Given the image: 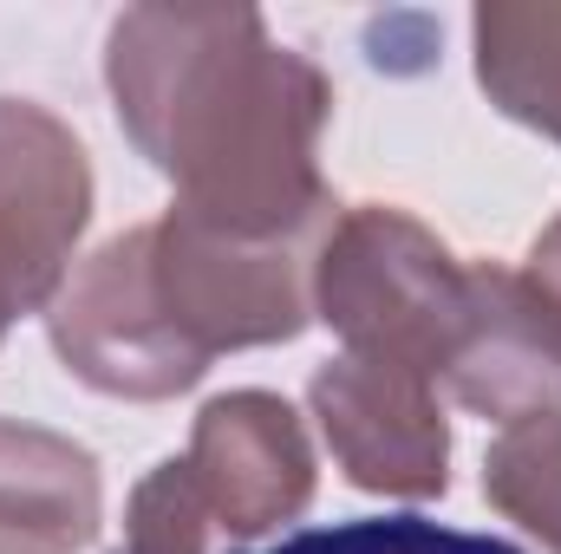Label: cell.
I'll return each instance as SVG.
<instances>
[{
	"mask_svg": "<svg viewBox=\"0 0 561 554\" xmlns=\"http://www.w3.org/2000/svg\"><path fill=\"white\" fill-rule=\"evenodd\" d=\"M105 79L125 138L176 183V216L262 242L340 209L313 163L333 85L255 7H131Z\"/></svg>",
	"mask_w": 561,
	"mask_h": 554,
	"instance_id": "obj_1",
	"label": "cell"
},
{
	"mask_svg": "<svg viewBox=\"0 0 561 554\" xmlns=\"http://www.w3.org/2000/svg\"><path fill=\"white\" fill-rule=\"evenodd\" d=\"M313 503L307 424L275 392H229L196 412L190 450L131 489L125 554H209L216 535L255 542Z\"/></svg>",
	"mask_w": 561,
	"mask_h": 554,
	"instance_id": "obj_2",
	"label": "cell"
},
{
	"mask_svg": "<svg viewBox=\"0 0 561 554\" xmlns=\"http://www.w3.org/2000/svg\"><path fill=\"white\" fill-rule=\"evenodd\" d=\"M470 307V268L412 222L405 209L359 203L333 216L313 268V313L346 339V353L399 359L424 379H444Z\"/></svg>",
	"mask_w": 561,
	"mask_h": 554,
	"instance_id": "obj_3",
	"label": "cell"
},
{
	"mask_svg": "<svg viewBox=\"0 0 561 554\" xmlns=\"http://www.w3.org/2000/svg\"><path fill=\"white\" fill-rule=\"evenodd\" d=\"M333 216L287 229V235H222L190 216L150 222V262H157V293L176 333L216 359L242 346H280L307 333L313 320V268Z\"/></svg>",
	"mask_w": 561,
	"mask_h": 554,
	"instance_id": "obj_4",
	"label": "cell"
},
{
	"mask_svg": "<svg viewBox=\"0 0 561 554\" xmlns=\"http://www.w3.org/2000/svg\"><path fill=\"white\" fill-rule=\"evenodd\" d=\"M46 333H53V353L66 359V372L105 399L157 405V399L190 392L209 372V359L163 313L150 229L112 235L99 255H85L59 280V293L46 300Z\"/></svg>",
	"mask_w": 561,
	"mask_h": 554,
	"instance_id": "obj_5",
	"label": "cell"
},
{
	"mask_svg": "<svg viewBox=\"0 0 561 554\" xmlns=\"http://www.w3.org/2000/svg\"><path fill=\"white\" fill-rule=\"evenodd\" d=\"M307 405L333 463L373 496H444L450 483V424L437 405V379L399 359L340 353L313 372Z\"/></svg>",
	"mask_w": 561,
	"mask_h": 554,
	"instance_id": "obj_6",
	"label": "cell"
},
{
	"mask_svg": "<svg viewBox=\"0 0 561 554\" xmlns=\"http://www.w3.org/2000/svg\"><path fill=\"white\" fill-rule=\"evenodd\" d=\"M92 216V163L79 138L26 99H0V268L26 313L59 293Z\"/></svg>",
	"mask_w": 561,
	"mask_h": 554,
	"instance_id": "obj_7",
	"label": "cell"
},
{
	"mask_svg": "<svg viewBox=\"0 0 561 554\" xmlns=\"http://www.w3.org/2000/svg\"><path fill=\"white\" fill-rule=\"evenodd\" d=\"M444 385L463 412L496 424L561 412V307L529 268H470V307L444 359Z\"/></svg>",
	"mask_w": 561,
	"mask_h": 554,
	"instance_id": "obj_8",
	"label": "cell"
},
{
	"mask_svg": "<svg viewBox=\"0 0 561 554\" xmlns=\"http://www.w3.org/2000/svg\"><path fill=\"white\" fill-rule=\"evenodd\" d=\"M99 522V457L46 424L0 417V554H85Z\"/></svg>",
	"mask_w": 561,
	"mask_h": 554,
	"instance_id": "obj_9",
	"label": "cell"
},
{
	"mask_svg": "<svg viewBox=\"0 0 561 554\" xmlns=\"http://www.w3.org/2000/svg\"><path fill=\"white\" fill-rule=\"evenodd\" d=\"M470 26L490 105L561 143V0H490Z\"/></svg>",
	"mask_w": 561,
	"mask_h": 554,
	"instance_id": "obj_10",
	"label": "cell"
},
{
	"mask_svg": "<svg viewBox=\"0 0 561 554\" xmlns=\"http://www.w3.org/2000/svg\"><path fill=\"white\" fill-rule=\"evenodd\" d=\"M483 496H490L510 522H523L549 554H561V412L510 424V430L490 443Z\"/></svg>",
	"mask_w": 561,
	"mask_h": 554,
	"instance_id": "obj_11",
	"label": "cell"
},
{
	"mask_svg": "<svg viewBox=\"0 0 561 554\" xmlns=\"http://www.w3.org/2000/svg\"><path fill=\"white\" fill-rule=\"evenodd\" d=\"M262 554H523L496 535H470V529H444L424 516H359V522H333V529H300Z\"/></svg>",
	"mask_w": 561,
	"mask_h": 554,
	"instance_id": "obj_12",
	"label": "cell"
},
{
	"mask_svg": "<svg viewBox=\"0 0 561 554\" xmlns=\"http://www.w3.org/2000/svg\"><path fill=\"white\" fill-rule=\"evenodd\" d=\"M529 280L561 307V222H549V229L536 235V249H529Z\"/></svg>",
	"mask_w": 561,
	"mask_h": 554,
	"instance_id": "obj_13",
	"label": "cell"
},
{
	"mask_svg": "<svg viewBox=\"0 0 561 554\" xmlns=\"http://www.w3.org/2000/svg\"><path fill=\"white\" fill-rule=\"evenodd\" d=\"M13 313H26V300H20V287H13V275L0 268V339H7V326H13Z\"/></svg>",
	"mask_w": 561,
	"mask_h": 554,
	"instance_id": "obj_14",
	"label": "cell"
}]
</instances>
